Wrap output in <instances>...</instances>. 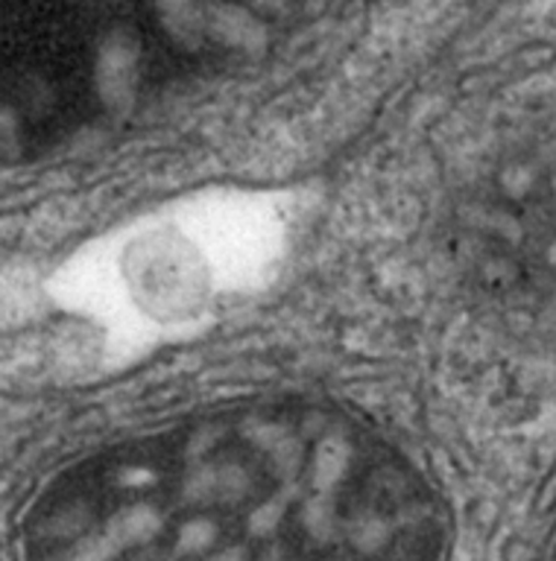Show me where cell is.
<instances>
[{
	"mask_svg": "<svg viewBox=\"0 0 556 561\" xmlns=\"http://www.w3.org/2000/svg\"><path fill=\"white\" fill-rule=\"evenodd\" d=\"M129 280L152 313L177 316L194 313L208 287V275L200 252L179 234H150L133 245L126 257Z\"/></svg>",
	"mask_w": 556,
	"mask_h": 561,
	"instance_id": "6da1fadb",
	"label": "cell"
}]
</instances>
